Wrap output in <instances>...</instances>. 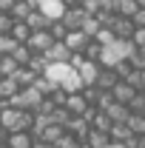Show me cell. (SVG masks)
<instances>
[{
  "label": "cell",
  "instance_id": "cell-14",
  "mask_svg": "<svg viewBox=\"0 0 145 148\" xmlns=\"http://www.w3.org/2000/svg\"><path fill=\"white\" fill-rule=\"evenodd\" d=\"M12 77H14V80H17L20 86H23V88H26V86H34L37 83V77H40V74L34 71V69H31V66H20L17 71L12 74Z\"/></svg>",
  "mask_w": 145,
  "mask_h": 148
},
{
  "label": "cell",
  "instance_id": "cell-30",
  "mask_svg": "<svg viewBox=\"0 0 145 148\" xmlns=\"http://www.w3.org/2000/svg\"><path fill=\"white\" fill-rule=\"evenodd\" d=\"M114 66H117V71H120V77H122V80H125L128 74H131V71H134V69H137V66L131 63V57H120V60H117Z\"/></svg>",
  "mask_w": 145,
  "mask_h": 148
},
{
  "label": "cell",
  "instance_id": "cell-23",
  "mask_svg": "<svg viewBox=\"0 0 145 148\" xmlns=\"http://www.w3.org/2000/svg\"><path fill=\"white\" fill-rule=\"evenodd\" d=\"M54 145H57V148H80V145H83V137H77L74 131H68V128H66V134L57 140Z\"/></svg>",
  "mask_w": 145,
  "mask_h": 148
},
{
  "label": "cell",
  "instance_id": "cell-20",
  "mask_svg": "<svg viewBox=\"0 0 145 148\" xmlns=\"http://www.w3.org/2000/svg\"><path fill=\"white\" fill-rule=\"evenodd\" d=\"M103 54H105V46H103L97 37H91L88 46H85V57H88V60H100V63H103Z\"/></svg>",
  "mask_w": 145,
  "mask_h": 148
},
{
  "label": "cell",
  "instance_id": "cell-24",
  "mask_svg": "<svg viewBox=\"0 0 145 148\" xmlns=\"http://www.w3.org/2000/svg\"><path fill=\"white\" fill-rule=\"evenodd\" d=\"M49 32H51V34H54L57 40H66L71 29H68V23H66L63 17H54V20H51V26H49Z\"/></svg>",
  "mask_w": 145,
  "mask_h": 148
},
{
  "label": "cell",
  "instance_id": "cell-22",
  "mask_svg": "<svg viewBox=\"0 0 145 148\" xmlns=\"http://www.w3.org/2000/svg\"><path fill=\"white\" fill-rule=\"evenodd\" d=\"M66 134V125H57V123H49L46 128H43V137H37V140H49V143H57L60 137Z\"/></svg>",
  "mask_w": 145,
  "mask_h": 148
},
{
  "label": "cell",
  "instance_id": "cell-2",
  "mask_svg": "<svg viewBox=\"0 0 145 148\" xmlns=\"http://www.w3.org/2000/svg\"><path fill=\"white\" fill-rule=\"evenodd\" d=\"M34 140L37 137L31 131H3V143H9L12 148H31Z\"/></svg>",
  "mask_w": 145,
  "mask_h": 148
},
{
  "label": "cell",
  "instance_id": "cell-18",
  "mask_svg": "<svg viewBox=\"0 0 145 148\" xmlns=\"http://www.w3.org/2000/svg\"><path fill=\"white\" fill-rule=\"evenodd\" d=\"M88 140H91L97 148H108V145H114V140H111V131H103V128H91Z\"/></svg>",
  "mask_w": 145,
  "mask_h": 148
},
{
  "label": "cell",
  "instance_id": "cell-12",
  "mask_svg": "<svg viewBox=\"0 0 145 148\" xmlns=\"http://www.w3.org/2000/svg\"><path fill=\"white\" fill-rule=\"evenodd\" d=\"M37 6H40V0H17L14 9H12V14H14L17 20H29V14L34 12Z\"/></svg>",
  "mask_w": 145,
  "mask_h": 148
},
{
  "label": "cell",
  "instance_id": "cell-7",
  "mask_svg": "<svg viewBox=\"0 0 145 148\" xmlns=\"http://www.w3.org/2000/svg\"><path fill=\"white\" fill-rule=\"evenodd\" d=\"M46 57H49L51 63H68V60H71V49H68L66 40H57L54 46L46 51Z\"/></svg>",
  "mask_w": 145,
  "mask_h": 148
},
{
  "label": "cell",
  "instance_id": "cell-29",
  "mask_svg": "<svg viewBox=\"0 0 145 148\" xmlns=\"http://www.w3.org/2000/svg\"><path fill=\"white\" fill-rule=\"evenodd\" d=\"M100 29H103V20H100V17H94V14H88L85 26H83V32H85L88 37H97V34H100Z\"/></svg>",
  "mask_w": 145,
  "mask_h": 148
},
{
  "label": "cell",
  "instance_id": "cell-27",
  "mask_svg": "<svg viewBox=\"0 0 145 148\" xmlns=\"http://www.w3.org/2000/svg\"><path fill=\"white\" fill-rule=\"evenodd\" d=\"M80 91L85 94V100H88L91 106H100V100H103V91H105V88H100V86H83Z\"/></svg>",
  "mask_w": 145,
  "mask_h": 148
},
{
  "label": "cell",
  "instance_id": "cell-1",
  "mask_svg": "<svg viewBox=\"0 0 145 148\" xmlns=\"http://www.w3.org/2000/svg\"><path fill=\"white\" fill-rule=\"evenodd\" d=\"M43 100H46V94L40 91L37 86H26V88H20L9 103H12L14 108H31V111H37V106H40Z\"/></svg>",
  "mask_w": 145,
  "mask_h": 148
},
{
  "label": "cell",
  "instance_id": "cell-37",
  "mask_svg": "<svg viewBox=\"0 0 145 148\" xmlns=\"http://www.w3.org/2000/svg\"><path fill=\"white\" fill-rule=\"evenodd\" d=\"M17 0H0V12H12Z\"/></svg>",
  "mask_w": 145,
  "mask_h": 148
},
{
  "label": "cell",
  "instance_id": "cell-5",
  "mask_svg": "<svg viewBox=\"0 0 145 148\" xmlns=\"http://www.w3.org/2000/svg\"><path fill=\"white\" fill-rule=\"evenodd\" d=\"M54 43H57V37L51 34L49 29H40V32H34V34H31V40H29V46H31L34 51H49Z\"/></svg>",
  "mask_w": 145,
  "mask_h": 148
},
{
  "label": "cell",
  "instance_id": "cell-19",
  "mask_svg": "<svg viewBox=\"0 0 145 148\" xmlns=\"http://www.w3.org/2000/svg\"><path fill=\"white\" fill-rule=\"evenodd\" d=\"M12 34L17 37L20 43H29L31 34H34V29L29 26V20H17V23H14V29H12Z\"/></svg>",
  "mask_w": 145,
  "mask_h": 148
},
{
  "label": "cell",
  "instance_id": "cell-42",
  "mask_svg": "<svg viewBox=\"0 0 145 148\" xmlns=\"http://www.w3.org/2000/svg\"><path fill=\"white\" fill-rule=\"evenodd\" d=\"M137 3H140V6H145V0H137Z\"/></svg>",
  "mask_w": 145,
  "mask_h": 148
},
{
  "label": "cell",
  "instance_id": "cell-35",
  "mask_svg": "<svg viewBox=\"0 0 145 148\" xmlns=\"http://www.w3.org/2000/svg\"><path fill=\"white\" fill-rule=\"evenodd\" d=\"M54 108H57V103L51 100V97H46V100H43V103L37 106V114H51Z\"/></svg>",
  "mask_w": 145,
  "mask_h": 148
},
{
  "label": "cell",
  "instance_id": "cell-25",
  "mask_svg": "<svg viewBox=\"0 0 145 148\" xmlns=\"http://www.w3.org/2000/svg\"><path fill=\"white\" fill-rule=\"evenodd\" d=\"M137 9H140L137 0H117V14H122V17H134Z\"/></svg>",
  "mask_w": 145,
  "mask_h": 148
},
{
  "label": "cell",
  "instance_id": "cell-8",
  "mask_svg": "<svg viewBox=\"0 0 145 148\" xmlns=\"http://www.w3.org/2000/svg\"><path fill=\"white\" fill-rule=\"evenodd\" d=\"M122 77H120V71H117V66H105L103 63V74H100V88H108V91H114V86L120 83Z\"/></svg>",
  "mask_w": 145,
  "mask_h": 148
},
{
  "label": "cell",
  "instance_id": "cell-15",
  "mask_svg": "<svg viewBox=\"0 0 145 148\" xmlns=\"http://www.w3.org/2000/svg\"><path fill=\"white\" fill-rule=\"evenodd\" d=\"M20 88H23V86H20L14 77H0V100H12Z\"/></svg>",
  "mask_w": 145,
  "mask_h": 148
},
{
  "label": "cell",
  "instance_id": "cell-32",
  "mask_svg": "<svg viewBox=\"0 0 145 148\" xmlns=\"http://www.w3.org/2000/svg\"><path fill=\"white\" fill-rule=\"evenodd\" d=\"M128 106H131L134 114H145V91H137V94H134V100H131Z\"/></svg>",
  "mask_w": 145,
  "mask_h": 148
},
{
  "label": "cell",
  "instance_id": "cell-39",
  "mask_svg": "<svg viewBox=\"0 0 145 148\" xmlns=\"http://www.w3.org/2000/svg\"><path fill=\"white\" fill-rule=\"evenodd\" d=\"M63 3H66V6H83L85 0H63Z\"/></svg>",
  "mask_w": 145,
  "mask_h": 148
},
{
  "label": "cell",
  "instance_id": "cell-4",
  "mask_svg": "<svg viewBox=\"0 0 145 148\" xmlns=\"http://www.w3.org/2000/svg\"><path fill=\"white\" fill-rule=\"evenodd\" d=\"M63 20L68 23V29H83V26H85V20H88V12H85L83 6H66Z\"/></svg>",
  "mask_w": 145,
  "mask_h": 148
},
{
  "label": "cell",
  "instance_id": "cell-16",
  "mask_svg": "<svg viewBox=\"0 0 145 148\" xmlns=\"http://www.w3.org/2000/svg\"><path fill=\"white\" fill-rule=\"evenodd\" d=\"M66 106H68V108H71L74 114H83V111L88 108L91 103L85 100V94H83L80 88H77V91H71V94H68V103H66Z\"/></svg>",
  "mask_w": 145,
  "mask_h": 148
},
{
  "label": "cell",
  "instance_id": "cell-28",
  "mask_svg": "<svg viewBox=\"0 0 145 148\" xmlns=\"http://www.w3.org/2000/svg\"><path fill=\"white\" fill-rule=\"evenodd\" d=\"M128 83L134 86V88H140V91H145V69H134V71L125 77Z\"/></svg>",
  "mask_w": 145,
  "mask_h": 148
},
{
  "label": "cell",
  "instance_id": "cell-13",
  "mask_svg": "<svg viewBox=\"0 0 145 148\" xmlns=\"http://www.w3.org/2000/svg\"><path fill=\"white\" fill-rule=\"evenodd\" d=\"M137 91H140V88H134V86H131L128 80H120V83L114 86V97H117L120 103H131V100H134V94H137Z\"/></svg>",
  "mask_w": 145,
  "mask_h": 148
},
{
  "label": "cell",
  "instance_id": "cell-26",
  "mask_svg": "<svg viewBox=\"0 0 145 148\" xmlns=\"http://www.w3.org/2000/svg\"><path fill=\"white\" fill-rule=\"evenodd\" d=\"M17 46H20V40L14 34H0V54H14Z\"/></svg>",
  "mask_w": 145,
  "mask_h": 148
},
{
  "label": "cell",
  "instance_id": "cell-11",
  "mask_svg": "<svg viewBox=\"0 0 145 148\" xmlns=\"http://www.w3.org/2000/svg\"><path fill=\"white\" fill-rule=\"evenodd\" d=\"M29 26H31L34 32H40V29H49V26H51V17H49V12L37 6L34 12L29 14Z\"/></svg>",
  "mask_w": 145,
  "mask_h": 148
},
{
  "label": "cell",
  "instance_id": "cell-17",
  "mask_svg": "<svg viewBox=\"0 0 145 148\" xmlns=\"http://www.w3.org/2000/svg\"><path fill=\"white\" fill-rule=\"evenodd\" d=\"M17 69H20V63L14 54H0V77H12Z\"/></svg>",
  "mask_w": 145,
  "mask_h": 148
},
{
  "label": "cell",
  "instance_id": "cell-6",
  "mask_svg": "<svg viewBox=\"0 0 145 148\" xmlns=\"http://www.w3.org/2000/svg\"><path fill=\"white\" fill-rule=\"evenodd\" d=\"M134 32H137V23H134V17H117V23H114V34H117V40H134Z\"/></svg>",
  "mask_w": 145,
  "mask_h": 148
},
{
  "label": "cell",
  "instance_id": "cell-10",
  "mask_svg": "<svg viewBox=\"0 0 145 148\" xmlns=\"http://www.w3.org/2000/svg\"><path fill=\"white\" fill-rule=\"evenodd\" d=\"M91 128H94V125H91L83 114H74V120L68 123V131H74V134H77V137H83V140H88Z\"/></svg>",
  "mask_w": 145,
  "mask_h": 148
},
{
  "label": "cell",
  "instance_id": "cell-36",
  "mask_svg": "<svg viewBox=\"0 0 145 148\" xmlns=\"http://www.w3.org/2000/svg\"><path fill=\"white\" fill-rule=\"evenodd\" d=\"M134 46H140V49H145V26H137V32H134V40H131Z\"/></svg>",
  "mask_w": 145,
  "mask_h": 148
},
{
  "label": "cell",
  "instance_id": "cell-9",
  "mask_svg": "<svg viewBox=\"0 0 145 148\" xmlns=\"http://www.w3.org/2000/svg\"><path fill=\"white\" fill-rule=\"evenodd\" d=\"M91 37L83 32V29H71L68 32V37H66V43H68V49L71 51H85V46H88Z\"/></svg>",
  "mask_w": 145,
  "mask_h": 148
},
{
  "label": "cell",
  "instance_id": "cell-3",
  "mask_svg": "<svg viewBox=\"0 0 145 148\" xmlns=\"http://www.w3.org/2000/svg\"><path fill=\"white\" fill-rule=\"evenodd\" d=\"M77 74H80L83 86H97V83H100V74H103V63H100V60H88Z\"/></svg>",
  "mask_w": 145,
  "mask_h": 148
},
{
  "label": "cell",
  "instance_id": "cell-21",
  "mask_svg": "<svg viewBox=\"0 0 145 148\" xmlns=\"http://www.w3.org/2000/svg\"><path fill=\"white\" fill-rule=\"evenodd\" d=\"M131 134H134V131H131L128 123H114V125H111V140H114V143H125Z\"/></svg>",
  "mask_w": 145,
  "mask_h": 148
},
{
  "label": "cell",
  "instance_id": "cell-34",
  "mask_svg": "<svg viewBox=\"0 0 145 148\" xmlns=\"http://www.w3.org/2000/svg\"><path fill=\"white\" fill-rule=\"evenodd\" d=\"M128 57H131V63H134L137 69H145V49H140V46H137Z\"/></svg>",
  "mask_w": 145,
  "mask_h": 148
},
{
  "label": "cell",
  "instance_id": "cell-38",
  "mask_svg": "<svg viewBox=\"0 0 145 148\" xmlns=\"http://www.w3.org/2000/svg\"><path fill=\"white\" fill-rule=\"evenodd\" d=\"M31 148H57L54 143H49V140H34V145Z\"/></svg>",
  "mask_w": 145,
  "mask_h": 148
},
{
  "label": "cell",
  "instance_id": "cell-40",
  "mask_svg": "<svg viewBox=\"0 0 145 148\" xmlns=\"http://www.w3.org/2000/svg\"><path fill=\"white\" fill-rule=\"evenodd\" d=\"M80 148H97V145H94L91 140H83V145H80Z\"/></svg>",
  "mask_w": 145,
  "mask_h": 148
},
{
  "label": "cell",
  "instance_id": "cell-33",
  "mask_svg": "<svg viewBox=\"0 0 145 148\" xmlns=\"http://www.w3.org/2000/svg\"><path fill=\"white\" fill-rule=\"evenodd\" d=\"M122 148H145V134H131L122 143Z\"/></svg>",
  "mask_w": 145,
  "mask_h": 148
},
{
  "label": "cell",
  "instance_id": "cell-31",
  "mask_svg": "<svg viewBox=\"0 0 145 148\" xmlns=\"http://www.w3.org/2000/svg\"><path fill=\"white\" fill-rule=\"evenodd\" d=\"M128 125H131V131H134V134H145V114H131Z\"/></svg>",
  "mask_w": 145,
  "mask_h": 148
},
{
  "label": "cell",
  "instance_id": "cell-41",
  "mask_svg": "<svg viewBox=\"0 0 145 148\" xmlns=\"http://www.w3.org/2000/svg\"><path fill=\"white\" fill-rule=\"evenodd\" d=\"M108 148H122V143H114V145H108Z\"/></svg>",
  "mask_w": 145,
  "mask_h": 148
}]
</instances>
